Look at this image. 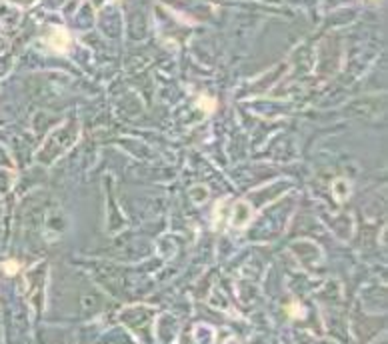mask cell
<instances>
[{"instance_id":"1","label":"cell","mask_w":388,"mask_h":344,"mask_svg":"<svg viewBox=\"0 0 388 344\" xmlns=\"http://www.w3.org/2000/svg\"><path fill=\"white\" fill-rule=\"evenodd\" d=\"M50 44H52V48L54 50H66V44H68V34L62 30V28H58V30H54L52 34H50Z\"/></svg>"},{"instance_id":"2","label":"cell","mask_w":388,"mask_h":344,"mask_svg":"<svg viewBox=\"0 0 388 344\" xmlns=\"http://www.w3.org/2000/svg\"><path fill=\"white\" fill-rule=\"evenodd\" d=\"M4 272H6V274H16V272H18V262H14V260L4 262Z\"/></svg>"}]
</instances>
